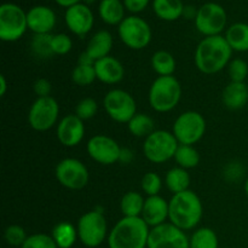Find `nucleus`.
<instances>
[{
    "label": "nucleus",
    "mask_w": 248,
    "mask_h": 248,
    "mask_svg": "<svg viewBox=\"0 0 248 248\" xmlns=\"http://www.w3.org/2000/svg\"><path fill=\"white\" fill-rule=\"evenodd\" d=\"M184 9L182 0H153L154 14L162 21H177L184 15Z\"/></svg>",
    "instance_id": "obj_24"
},
{
    "label": "nucleus",
    "mask_w": 248,
    "mask_h": 248,
    "mask_svg": "<svg viewBox=\"0 0 248 248\" xmlns=\"http://www.w3.org/2000/svg\"><path fill=\"white\" fill-rule=\"evenodd\" d=\"M125 11L123 0H102L99 2V17L109 26H119L125 19Z\"/></svg>",
    "instance_id": "obj_23"
},
{
    "label": "nucleus",
    "mask_w": 248,
    "mask_h": 248,
    "mask_svg": "<svg viewBox=\"0 0 248 248\" xmlns=\"http://www.w3.org/2000/svg\"><path fill=\"white\" fill-rule=\"evenodd\" d=\"M149 225L140 217H124L109 232L110 248H145L149 239Z\"/></svg>",
    "instance_id": "obj_3"
},
{
    "label": "nucleus",
    "mask_w": 248,
    "mask_h": 248,
    "mask_svg": "<svg viewBox=\"0 0 248 248\" xmlns=\"http://www.w3.org/2000/svg\"><path fill=\"white\" fill-rule=\"evenodd\" d=\"M51 34H35L31 41V48L34 52L40 57H48L52 56V50H51Z\"/></svg>",
    "instance_id": "obj_36"
},
{
    "label": "nucleus",
    "mask_w": 248,
    "mask_h": 248,
    "mask_svg": "<svg viewBox=\"0 0 248 248\" xmlns=\"http://www.w3.org/2000/svg\"><path fill=\"white\" fill-rule=\"evenodd\" d=\"M81 1L82 0H55L56 4H58L62 7H65V9H68L70 6H74L77 4H80Z\"/></svg>",
    "instance_id": "obj_43"
},
{
    "label": "nucleus",
    "mask_w": 248,
    "mask_h": 248,
    "mask_svg": "<svg viewBox=\"0 0 248 248\" xmlns=\"http://www.w3.org/2000/svg\"><path fill=\"white\" fill-rule=\"evenodd\" d=\"M206 120L203 115L194 110H188L182 113L176 119L172 127V133L174 135L179 144L194 145L205 136Z\"/></svg>",
    "instance_id": "obj_8"
},
{
    "label": "nucleus",
    "mask_w": 248,
    "mask_h": 248,
    "mask_svg": "<svg viewBox=\"0 0 248 248\" xmlns=\"http://www.w3.org/2000/svg\"><path fill=\"white\" fill-rule=\"evenodd\" d=\"M58 183L70 190H80L89 183V170L80 160L67 157L60 161L55 170Z\"/></svg>",
    "instance_id": "obj_13"
},
{
    "label": "nucleus",
    "mask_w": 248,
    "mask_h": 248,
    "mask_svg": "<svg viewBox=\"0 0 248 248\" xmlns=\"http://www.w3.org/2000/svg\"><path fill=\"white\" fill-rule=\"evenodd\" d=\"M85 136L84 121L75 114L64 116L57 125V138L61 144L67 148L77 147Z\"/></svg>",
    "instance_id": "obj_17"
},
{
    "label": "nucleus",
    "mask_w": 248,
    "mask_h": 248,
    "mask_svg": "<svg viewBox=\"0 0 248 248\" xmlns=\"http://www.w3.org/2000/svg\"><path fill=\"white\" fill-rule=\"evenodd\" d=\"M140 218L152 228L165 224L169 218V202L160 195L148 196Z\"/></svg>",
    "instance_id": "obj_19"
},
{
    "label": "nucleus",
    "mask_w": 248,
    "mask_h": 248,
    "mask_svg": "<svg viewBox=\"0 0 248 248\" xmlns=\"http://www.w3.org/2000/svg\"><path fill=\"white\" fill-rule=\"evenodd\" d=\"M190 248H218L217 234L211 228H200L191 235Z\"/></svg>",
    "instance_id": "obj_32"
},
{
    "label": "nucleus",
    "mask_w": 248,
    "mask_h": 248,
    "mask_svg": "<svg viewBox=\"0 0 248 248\" xmlns=\"http://www.w3.org/2000/svg\"><path fill=\"white\" fill-rule=\"evenodd\" d=\"M99 1H102V0H99Z\"/></svg>",
    "instance_id": "obj_46"
},
{
    "label": "nucleus",
    "mask_w": 248,
    "mask_h": 248,
    "mask_svg": "<svg viewBox=\"0 0 248 248\" xmlns=\"http://www.w3.org/2000/svg\"><path fill=\"white\" fill-rule=\"evenodd\" d=\"M154 120L149 115L145 114H136L127 124L128 131L132 133L135 137H144L152 135L154 132Z\"/></svg>",
    "instance_id": "obj_30"
},
{
    "label": "nucleus",
    "mask_w": 248,
    "mask_h": 248,
    "mask_svg": "<svg viewBox=\"0 0 248 248\" xmlns=\"http://www.w3.org/2000/svg\"><path fill=\"white\" fill-rule=\"evenodd\" d=\"M123 2L125 5L126 11L136 15L144 11L148 7V5H149L150 0H123Z\"/></svg>",
    "instance_id": "obj_41"
},
{
    "label": "nucleus",
    "mask_w": 248,
    "mask_h": 248,
    "mask_svg": "<svg viewBox=\"0 0 248 248\" xmlns=\"http://www.w3.org/2000/svg\"><path fill=\"white\" fill-rule=\"evenodd\" d=\"M78 236L87 247H97L106 240L108 225L106 216L99 211H90L78 222Z\"/></svg>",
    "instance_id": "obj_10"
},
{
    "label": "nucleus",
    "mask_w": 248,
    "mask_h": 248,
    "mask_svg": "<svg viewBox=\"0 0 248 248\" xmlns=\"http://www.w3.org/2000/svg\"><path fill=\"white\" fill-rule=\"evenodd\" d=\"M56 14L45 5L33 6L27 12L28 29L34 34H50L56 26Z\"/></svg>",
    "instance_id": "obj_18"
},
{
    "label": "nucleus",
    "mask_w": 248,
    "mask_h": 248,
    "mask_svg": "<svg viewBox=\"0 0 248 248\" xmlns=\"http://www.w3.org/2000/svg\"><path fill=\"white\" fill-rule=\"evenodd\" d=\"M33 89L38 97H48L51 94V91H52L51 82L47 79H44V78H40V79L34 82Z\"/></svg>",
    "instance_id": "obj_42"
},
{
    "label": "nucleus",
    "mask_w": 248,
    "mask_h": 248,
    "mask_svg": "<svg viewBox=\"0 0 248 248\" xmlns=\"http://www.w3.org/2000/svg\"><path fill=\"white\" fill-rule=\"evenodd\" d=\"M97 110H98L97 102L93 98L87 97V98L81 99L77 104V107H75V115L81 119L82 121L90 120V119H92L96 115Z\"/></svg>",
    "instance_id": "obj_37"
},
{
    "label": "nucleus",
    "mask_w": 248,
    "mask_h": 248,
    "mask_svg": "<svg viewBox=\"0 0 248 248\" xmlns=\"http://www.w3.org/2000/svg\"><path fill=\"white\" fill-rule=\"evenodd\" d=\"M27 29V12L14 2H4L0 6V39L14 43L24 35Z\"/></svg>",
    "instance_id": "obj_5"
},
{
    "label": "nucleus",
    "mask_w": 248,
    "mask_h": 248,
    "mask_svg": "<svg viewBox=\"0 0 248 248\" xmlns=\"http://www.w3.org/2000/svg\"><path fill=\"white\" fill-rule=\"evenodd\" d=\"M232 50L223 35L205 36L195 50V65L201 73L212 75L220 72L232 61Z\"/></svg>",
    "instance_id": "obj_1"
},
{
    "label": "nucleus",
    "mask_w": 248,
    "mask_h": 248,
    "mask_svg": "<svg viewBox=\"0 0 248 248\" xmlns=\"http://www.w3.org/2000/svg\"><path fill=\"white\" fill-rule=\"evenodd\" d=\"M144 198L140 193L128 191L120 201V210L124 217H140L144 207Z\"/></svg>",
    "instance_id": "obj_29"
},
{
    "label": "nucleus",
    "mask_w": 248,
    "mask_h": 248,
    "mask_svg": "<svg viewBox=\"0 0 248 248\" xmlns=\"http://www.w3.org/2000/svg\"><path fill=\"white\" fill-rule=\"evenodd\" d=\"M27 237L28 236L26 235L24 229L22 227H19V225H10V227H7L6 230H5V240H6L7 244L11 245V246L22 247V245L26 242Z\"/></svg>",
    "instance_id": "obj_40"
},
{
    "label": "nucleus",
    "mask_w": 248,
    "mask_h": 248,
    "mask_svg": "<svg viewBox=\"0 0 248 248\" xmlns=\"http://www.w3.org/2000/svg\"><path fill=\"white\" fill-rule=\"evenodd\" d=\"M227 11L217 2H206L199 7L196 12V29L205 36L222 35L227 27Z\"/></svg>",
    "instance_id": "obj_9"
},
{
    "label": "nucleus",
    "mask_w": 248,
    "mask_h": 248,
    "mask_svg": "<svg viewBox=\"0 0 248 248\" xmlns=\"http://www.w3.org/2000/svg\"><path fill=\"white\" fill-rule=\"evenodd\" d=\"M119 36L131 50H143L152 41V28L149 23L137 15L125 17L119 24Z\"/></svg>",
    "instance_id": "obj_7"
},
{
    "label": "nucleus",
    "mask_w": 248,
    "mask_h": 248,
    "mask_svg": "<svg viewBox=\"0 0 248 248\" xmlns=\"http://www.w3.org/2000/svg\"><path fill=\"white\" fill-rule=\"evenodd\" d=\"M87 153L90 157L101 165H113L121 159L123 149L111 137L97 135L87 142Z\"/></svg>",
    "instance_id": "obj_15"
},
{
    "label": "nucleus",
    "mask_w": 248,
    "mask_h": 248,
    "mask_svg": "<svg viewBox=\"0 0 248 248\" xmlns=\"http://www.w3.org/2000/svg\"><path fill=\"white\" fill-rule=\"evenodd\" d=\"M96 79L97 75L96 70H94V65L79 64L78 63L77 67L73 69L72 80L74 84L79 85V86H89Z\"/></svg>",
    "instance_id": "obj_33"
},
{
    "label": "nucleus",
    "mask_w": 248,
    "mask_h": 248,
    "mask_svg": "<svg viewBox=\"0 0 248 248\" xmlns=\"http://www.w3.org/2000/svg\"><path fill=\"white\" fill-rule=\"evenodd\" d=\"M7 91V81L5 75H0V96L4 97Z\"/></svg>",
    "instance_id": "obj_44"
},
{
    "label": "nucleus",
    "mask_w": 248,
    "mask_h": 248,
    "mask_svg": "<svg viewBox=\"0 0 248 248\" xmlns=\"http://www.w3.org/2000/svg\"><path fill=\"white\" fill-rule=\"evenodd\" d=\"M111 48H113V35L110 34V31L102 29L93 34V36L90 39L85 51L94 61H98L109 56Z\"/></svg>",
    "instance_id": "obj_22"
},
{
    "label": "nucleus",
    "mask_w": 248,
    "mask_h": 248,
    "mask_svg": "<svg viewBox=\"0 0 248 248\" xmlns=\"http://www.w3.org/2000/svg\"><path fill=\"white\" fill-rule=\"evenodd\" d=\"M72 47L73 41L69 35H67L64 33L52 35V39H51V50H52L53 55H67L68 52H70Z\"/></svg>",
    "instance_id": "obj_38"
},
{
    "label": "nucleus",
    "mask_w": 248,
    "mask_h": 248,
    "mask_svg": "<svg viewBox=\"0 0 248 248\" xmlns=\"http://www.w3.org/2000/svg\"><path fill=\"white\" fill-rule=\"evenodd\" d=\"M103 106L107 114L120 124H128L137 114V104L132 94L120 89L110 90L104 96Z\"/></svg>",
    "instance_id": "obj_12"
},
{
    "label": "nucleus",
    "mask_w": 248,
    "mask_h": 248,
    "mask_svg": "<svg viewBox=\"0 0 248 248\" xmlns=\"http://www.w3.org/2000/svg\"><path fill=\"white\" fill-rule=\"evenodd\" d=\"M148 248H190L189 239L183 230L171 223L155 227L150 230Z\"/></svg>",
    "instance_id": "obj_14"
},
{
    "label": "nucleus",
    "mask_w": 248,
    "mask_h": 248,
    "mask_svg": "<svg viewBox=\"0 0 248 248\" xmlns=\"http://www.w3.org/2000/svg\"><path fill=\"white\" fill-rule=\"evenodd\" d=\"M94 70H96L97 79L108 85L118 84L125 77V68L123 63L111 56H107L102 60L96 61Z\"/></svg>",
    "instance_id": "obj_20"
},
{
    "label": "nucleus",
    "mask_w": 248,
    "mask_h": 248,
    "mask_svg": "<svg viewBox=\"0 0 248 248\" xmlns=\"http://www.w3.org/2000/svg\"><path fill=\"white\" fill-rule=\"evenodd\" d=\"M225 40L232 51L247 52L248 51V24L236 22L225 31Z\"/></svg>",
    "instance_id": "obj_25"
},
{
    "label": "nucleus",
    "mask_w": 248,
    "mask_h": 248,
    "mask_svg": "<svg viewBox=\"0 0 248 248\" xmlns=\"http://www.w3.org/2000/svg\"><path fill=\"white\" fill-rule=\"evenodd\" d=\"M174 160L179 167L184 170H190L200 164V154L194 148V145L179 144L174 155Z\"/></svg>",
    "instance_id": "obj_31"
},
{
    "label": "nucleus",
    "mask_w": 248,
    "mask_h": 248,
    "mask_svg": "<svg viewBox=\"0 0 248 248\" xmlns=\"http://www.w3.org/2000/svg\"><path fill=\"white\" fill-rule=\"evenodd\" d=\"M228 73L232 82H245L248 77V63L242 58H235L228 64Z\"/></svg>",
    "instance_id": "obj_34"
},
{
    "label": "nucleus",
    "mask_w": 248,
    "mask_h": 248,
    "mask_svg": "<svg viewBox=\"0 0 248 248\" xmlns=\"http://www.w3.org/2000/svg\"><path fill=\"white\" fill-rule=\"evenodd\" d=\"M203 215L202 202L193 190L174 194L169 201V219L181 230H191L200 223Z\"/></svg>",
    "instance_id": "obj_2"
},
{
    "label": "nucleus",
    "mask_w": 248,
    "mask_h": 248,
    "mask_svg": "<svg viewBox=\"0 0 248 248\" xmlns=\"http://www.w3.org/2000/svg\"><path fill=\"white\" fill-rule=\"evenodd\" d=\"M245 193H246V195L248 196V177H247L246 182H245Z\"/></svg>",
    "instance_id": "obj_45"
},
{
    "label": "nucleus",
    "mask_w": 248,
    "mask_h": 248,
    "mask_svg": "<svg viewBox=\"0 0 248 248\" xmlns=\"http://www.w3.org/2000/svg\"><path fill=\"white\" fill-rule=\"evenodd\" d=\"M52 237L58 248H70L79 236L74 225L68 222H61L53 228Z\"/></svg>",
    "instance_id": "obj_27"
},
{
    "label": "nucleus",
    "mask_w": 248,
    "mask_h": 248,
    "mask_svg": "<svg viewBox=\"0 0 248 248\" xmlns=\"http://www.w3.org/2000/svg\"><path fill=\"white\" fill-rule=\"evenodd\" d=\"M64 21L68 29L78 36H84L93 28L94 16L87 5L80 4L70 6L65 10Z\"/></svg>",
    "instance_id": "obj_16"
},
{
    "label": "nucleus",
    "mask_w": 248,
    "mask_h": 248,
    "mask_svg": "<svg viewBox=\"0 0 248 248\" xmlns=\"http://www.w3.org/2000/svg\"><path fill=\"white\" fill-rule=\"evenodd\" d=\"M182 97V85L173 75L159 77L149 89V104L157 113H167L178 106Z\"/></svg>",
    "instance_id": "obj_4"
},
{
    "label": "nucleus",
    "mask_w": 248,
    "mask_h": 248,
    "mask_svg": "<svg viewBox=\"0 0 248 248\" xmlns=\"http://www.w3.org/2000/svg\"><path fill=\"white\" fill-rule=\"evenodd\" d=\"M165 184H166L167 189L173 193V195L189 190L190 176L188 173V170H184L179 166L171 169L165 177Z\"/></svg>",
    "instance_id": "obj_26"
},
{
    "label": "nucleus",
    "mask_w": 248,
    "mask_h": 248,
    "mask_svg": "<svg viewBox=\"0 0 248 248\" xmlns=\"http://www.w3.org/2000/svg\"><path fill=\"white\" fill-rule=\"evenodd\" d=\"M60 106L53 97H38L28 113L29 125L33 130L44 132L57 124Z\"/></svg>",
    "instance_id": "obj_11"
},
{
    "label": "nucleus",
    "mask_w": 248,
    "mask_h": 248,
    "mask_svg": "<svg viewBox=\"0 0 248 248\" xmlns=\"http://www.w3.org/2000/svg\"><path fill=\"white\" fill-rule=\"evenodd\" d=\"M222 99L230 110L242 109L248 103V86L245 82L230 81L223 90Z\"/></svg>",
    "instance_id": "obj_21"
},
{
    "label": "nucleus",
    "mask_w": 248,
    "mask_h": 248,
    "mask_svg": "<svg viewBox=\"0 0 248 248\" xmlns=\"http://www.w3.org/2000/svg\"><path fill=\"white\" fill-rule=\"evenodd\" d=\"M178 145L179 143L173 133L164 130H155L145 138L143 154L150 162L164 164L174 157Z\"/></svg>",
    "instance_id": "obj_6"
},
{
    "label": "nucleus",
    "mask_w": 248,
    "mask_h": 248,
    "mask_svg": "<svg viewBox=\"0 0 248 248\" xmlns=\"http://www.w3.org/2000/svg\"><path fill=\"white\" fill-rule=\"evenodd\" d=\"M140 186H142V190L148 196L159 195L160 190L162 188V181L157 173H155V172H148V173H145L142 177Z\"/></svg>",
    "instance_id": "obj_35"
},
{
    "label": "nucleus",
    "mask_w": 248,
    "mask_h": 248,
    "mask_svg": "<svg viewBox=\"0 0 248 248\" xmlns=\"http://www.w3.org/2000/svg\"><path fill=\"white\" fill-rule=\"evenodd\" d=\"M21 248H58L52 236L46 234H34L27 237Z\"/></svg>",
    "instance_id": "obj_39"
},
{
    "label": "nucleus",
    "mask_w": 248,
    "mask_h": 248,
    "mask_svg": "<svg viewBox=\"0 0 248 248\" xmlns=\"http://www.w3.org/2000/svg\"><path fill=\"white\" fill-rule=\"evenodd\" d=\"M152 67L159 77H170L176 70V60L169 51L159 50L152 56Z\"/></svg>",
    "instance_id": "obj_28"
}]
</instances>
